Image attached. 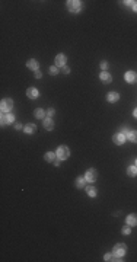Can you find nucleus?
<instances>
[{"instance_id":"f257e3e1","label":"nucleus","mask_w":137,"mask_h":262,"mask_svg":"<svg viewBox=\"0 0 137 262\" xmlns=\"http://www.w3.org/2000/svg\"><path fill=\"white\" fill-rule=\"evenodd\" d=\"M126 252H127V246L124 245V243H117V245L114 246V256H115V261H122L121 258L126 255Z\"/></svg>"},{"instance_id":"f03ea898","label":"nucleus","mask_w":137,"mask_h":262,"mask_svg":"<svg viewBox=\"0 0 137 262\" xmlns=\"http://www.w3.org/2000/svg\"><path fill=\"white\" fill-rule=\"evenodd\" d=\"M67 9L72 13H77V12H80L82 9V2H79V0H69L67 2Z\"/></svg>"},{"instance_id":"7ed1b4c3","label":"nucleus","mask_w":137,"mask_h":262,"mask_svg":"<svg viewBox=\"0 0 137 262\" xmlns=\"http://www.w3.org/2000/svg\"><path fill=\"white\" fill-rule=\"evenodd\" d=\"M69 156H70V149L69 147H66V146H60V147L57 149V157H58L60 160H67Z\"/></svg>"},{"instance_id":"20e7f679","label":"nucleus","mask_w":137,"mask_h":262,"mask_svg":"<svg viewBox=\"0 0 137 262\" xmlns=\"http://www.w3.org/2000/svg\"><path fill=\"white\" fill-rule=\"evenodd\" d=\"M12 108H13V101H12V99H3V101H2L0 109H2L3 114H9Z\"/></svg>"},{"instance_id":"39448f33","label":"nucleus","mask_w":137,"mask_h":262,"mask_svg":"<svg viewBox=\"0 0 137 262\" xmlns=\"http://www.w3.org/2000/svg\"><path fill=\"white\" fill-rule=\"evenodd\" d=\"M85 179L88 181V182H95L98 179V172L95 169H89L88 172H86V175H85Z\"/></svg>"},{"instance_id":"423d86ee","label":"nucleus","mask_w":137,"mask_h":262,"mask_svg":"<svg viewBox=\"0 0 137 262\" xmlns=\"http://www.w3.org/2000/svg\"><path fill=\"white\" fill-rule=\"evenodd\" d=\"M99 79H101V82L104 83V85H109V83L113 82V76L109 73H106V72H101L99 73Z\"/></svg>"},{"instance_id":"0eeeda50","label":"nucleus","mask_w":137,"mask_h":262,"mask_svg":"<svg viewBox=\"0 0 137 262\" xmlns=\"http://www.w3.org/2000/svg\"><path fill=\"white\" fill-rule=\"evenodd\" d=\"M113 141L115 143V144H117V146H121L122 143H126V134H122V133H118V134H114Z\"/></svg>"},{"instance_id":"6e6552de","label":"nucleus","mask_w":137,"mask_h":262,"mask_svg":"<svg viewBox=\"0 0 137 262\" xmlns=\"http://www.w3.org/2000/svg\"><path fill=\"white\" fill-rule=\"evenodd\" d=\"M13 121H15V115H13V114H3V115H2V125L12 124Z\"/></svg>"},{"instance_id":"1a4fd4ad","label":"nucleus","mask_w":137,"mask_h":262,"mask_svg":"<svg viewBox=\"0 0 137 262\" xmlns=\"http://www.w3.org/2000/svg\"><path fill=\"white\" fill-rule=\"evenodd\" d=\"M124 79H126V82L134 83L137 80V73L136 72H127V73L124 74Z\"/></svg>"},{"instance_id":"9d476101","label":"nucleus","mask_w":137,"mask_h":262,"mask_svg":"<svg viewBox=\"0 0 137 262\" xmlns=\"http://www.w3.org/2000/svg\"><path fill=\"white\" fill-rule=\"evenodd\" d=\"M56 66H60V67H64L66 66V61H67V57H66L64 54H58V56H56Z\"/></svg>"},{"instance_id":"9b49d317","label":"nucleus","mask_w":137,"mask_h":262,"mask_svg":"<svg viewBox=\"0 0 137 262\" xmlns=\"http://www.w3.org/2000/svg\"><path fill=\"white\" fill-rule=\"evenodd\" d=\"M42 121H44V128H45V130L51 131L53 128H54V121H53V120H51L50 117H47V118H44Z\"/></svg>"},{"instance_id":"f8f14e48","label":"nucleus","mask_w":137,"mask_h":262,"mask_svg":"<svg viewBox=\"0 0 137 262\" xmlns=\"http://www.w3.org/2000/svg\"><path fill=\"white\" fill-rule=\"evenodd\" d=\"M26 66H28V69H31V70H38V67H40V64H38V61L37 60H34V58H31V60H28L26 61Z\"/></svg>"},{"instance_id":"ddd939ff","label":"nucleus","mask_w":137,"mask_h":262,"mask_svg":"<svg viewBox=\"0 0 137 262\" xmlns=\"http://www.w3.org/2000/svg\"><path fill=\"white\" fill-rule=\"evenodd\" d=\"M26 96L29 99H37L38 98V90L35 89V88H29V89L26 90Z\"/></svg>"},{"instance_id":"4468645a","label":"nucleus","mask_w":137,"mask_h":262,"mask_svg":"<svg viewBox=\"0 0 137 262\" xmlns=\"http://www.w3.org/2000/svg\"><path fill=\"white\" fill-rule=\"evenodd\" d=\"M127 224L129 226H137V214H130L127 216Z\"/></svg>"},{"instance_id":"2eb2a0df","label":"nucleus","mask_w":137,"mask_h":262,"mask_svg":"<svg viewBox=\"0 0 137 262\" xmlns=\"http://www.w3.org/2000/svg\"><path fill=\"white\" fill-rule=\"evenodd\" d=\"M106 99H108V102H117V101L120 99V95H118L117 92H109V93L106 95Z\"/></svg>"},{"instance_id":"dca6fc26","label":"nucleus","mask_w":137,"mask_h":262,"mask_svg":"<svg viewBox=\"0 0 137 262\" xmlns=\"http://www.w3.org/2000/svg\"><path fill=\"white\" fill-rule=\"evenodd\" d=\"M24 130L26 134H34V133L37 131V125H35V124H26Z\"/></svg>"},{"instance_id":"f3484780","label":"nucleus","mask_w":137,"mask_h":262,"mask_svg":"<svg viewBox=\"0 0 137 262\" xmlns=\"http://www.w3.org/2000/svg\"><path fill=\"white\" fill-rule=\"evenodd\" d=\"M44 157H45L47 162H53V163H54V162H56V157H57V153H54V152H48V153H45Z\"/></svg>"},{"instance_id":"a211bd4d","label":"nucleus","mask_w":137,"mask_h":262,"mask_svg":"<svg viewBox=\"0 0 137 262\" xmlns=\"http://www.w3.org/2000/svg\"><path fill=\"white\" fill-rule=\"evenodd\" d=\"M127 175H129V176H131V178L137 176V166H136V165H134V166H129V168H127Z\"/></svg>"},{"instance_id":"6ab92c4d","label":"nucleus","mask_w":137,"mask_h":262,"mask_svg":"<svg viewBox=\"0 0 137 262\" xmlns=\"http://www.w3.org/2000/svg\"><path fill=\"white\" fill-rule=\"evenodd\" d=\"M127 139H129L131 143H136V144H137V130L130 131L129 136H127Z\"/></svg>"},{"instance_id":"aec40b11","label":"nucleus","mask_w":137,"mask_h":262,"mask_svg":"<svg viewBox=\"0 0 137 262\" xmlns=\"http://www.w3.org/2000/svg\"><path fill=\"white\" fill-rule=\"evenodd\" d=\"M85 184H86L85 176H79V178L76 179V187H77V188H85Z\"/></svg>"},{"instance_id":"412c9836","label":"nucleus","mask_w":137,"mask_h":262,"mask_svg":"<svg viewBox=\"0 0 137 262\" xmlns=\"http://www.w3.org/2000/svg\"><path fill=\"white\" fill-rule=\"evenodd\" d=\"M35 117L38 118V120H44L45 118V112H44V109H41V108H38V109H35Z\"/></svg>"},{"instance_id":"4be33fe9","label":"nucleus","mask_w":137,"mask_h":262,"mask_svg":"<svg viewBox=\"0 0 137 262\" xmlns=\"http://www.w3.org/2000/svg\"><path fill=\"white\" fill-rule=\"evenodd\" d=\"M86 192H88L89 197H96V188H95V187H88V188H86Z\"/></svg>"},{"instance_id":"5701e85b","label":"nucleus","mask_w":137,"mask_h":262,"mask_svg":"<svg viewBox=\"0 0 137 262\" xmlns=\"http://www.w3.org/2000/svg\"><path fill=\"white\" fill-rule=\"evenodd\" d=\"M105 261L106 262H111V261H115V256H114V254H105Z\"/></svg>"},{"instance_id":"b1692460","label":"nucleus","mask_w":137,"mask_h":262,"mask_svg":"<svg viewBox=\"0 0 137 262\" xmlns=\"http://www.w3.org/2000/svg\"><path fill=\"white\" fill-rule=\"evenodd\" d=\"M121 232H122V235H130L131 233V226H124Z\"/></svg>"},{"instance_id":"393cba45","label":"nucleus","mask_w":137,"mask_h":262,"mask_svg":"<svg viewBox=\"0 0 137 262\" xmlns=\"http://www.w3.org/2000/svg\"><path fill=\"white\" fill-rule=\"evenodd\" d=\"M57 73H58V69H57V66H51V67H50V74L56 76Z\"/></svg>"},{"instance_id":"a878e982","label":"nucleus","mask_w":137,"mask_h":262,"mask_svg":"<svg viewBox=\"0 0 137 262\" xmlns=\"http://www.w3.org/2000/svg\"><path fill=\"white\" fill-rule=\"evenodd\" d=\"M101 69L105 72V70L108 69V63H106V61H102V63H101Z\"/></svg>"},{"instance_id":"bb28decb","label":"nucleus","mask_w":137,"mask_h":262,"mask_svg":"<svg viewBox=\"0 0 137 262\" xmlns=\"http://www.w3.org/2000/svg\"><path fill=\"white\" fill-rule=\"evenodd\" d=\"M61 70H63V73H66V74H69V73H70V69H69L67 66H64V67H61Z\"/></svg>"},{"instance_id":"cd10ccee","label":"nucleus","mask_w":137,"mask_h":262,"mask_svg":"<svg viewBox=\"0 0 137 262\" xmlns=\"http://www.w3.org/2000/svg\"><path fill=\"white\" fill-rule=\"evenodd\" d=\"M35 77H37V79H41V77H42V73H41L40 70H37V72H35Z\"/></svg>"},{"instance_id":"c85d7f7f","label":"nucleus","mask_w":137,"mask_h":262,"mask_svg":"<svg viewBox=\"0 0 137 262\" xmlns=\"http://www.w3.org/2000/svg\"><path fill=\"white\" fill-rule=\"evenodd\" d=\"M124 3H126L127 6H133V5H134V2H130V0H127V2H124Z\"/></svg>"},{"instance_id":"c756f323","label":"nucleus","mask_w":137,"mask_h":262,"mask_svg":"<svg viewBox=\"0 0 137 262\" xmlns=\"http://www.w3.org/2000/svg\"><path fill=\"white\" fill-rule=\"evenodd\" d=\"M47 114H48L50 117H51V115H54V109H48V112H47Z\"/></svg>"},{"instance_id":"7c9ffc66","label":"nucleus","mask_w":137,"mask_h":262,"mask_svg":"<svg viewBox=\"0 0 137 262\" xmlns=\"http://www.w3.org/2000/svg\"><path fill=\"white\" fill-rule=\"evenodd\" d=\"M15 128H16V130H21V128H22V125H21V124H15Z\"/></svg>"},{"instance_id":"2f4dec72","label":"nucleus","mask_w":137,"mask_h":262,"mask_svg":"<svg viewBox=\"0 0 137 262\" xmlns=\"http://www.w3.org/2000/svg\"><path fill=\"white\" fill-rule=\"evenodd\" d=\"M133 10L137 12V2H134V5H133Z\"/></svg>"},{"instance_id":"473e14b6","label":"nucleus","mask_w":137,"mask_h":262,"mask_svg":"<svg viewBox=\"0 0 137 262\" xmlns=\"http://www.w3.org/2000/svg\"><path fill=\"white\" fill-rule=\"evenodd\" d=\"M54 165H56V166H60V159H58V160H56V162H54Z\"/></svg>"},{"instance_id":"72a5a7b5","label":"nucleus","mask_w":137,"mask_h":262,"mask_svg":"<svg viewBox=\"0 0 137 262\" xmlns=\"http://www.w3.org/2000/svg\"><path fill=\"white\" fill-rule=\"evenodd\" d=\"M133 115H134V117H136V118H137V108H136V109H134V111H133Z\"/></svg>"},{"instance_id":"f704fd0d","label":"nucleus","mask_w":137,"mask_h":262,"mask_svg":"<svg viewBox=\"0 0 137 262\" xmlns=\"http://www.w3.org/2000/svg\"><path fill=\"white\" fill-rule=\"evenodd\" d=\"M136 166H137V159H136Z\"/></svg>"}]
</instances>
